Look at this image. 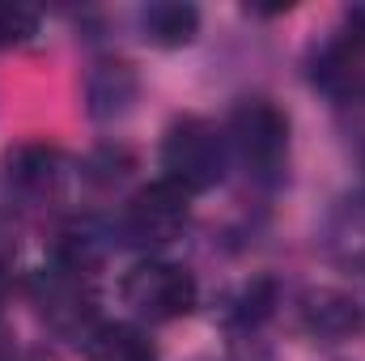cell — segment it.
Instances as JSON below:
<instances>
[{"instance_id":"12","label":"cell","mask_w":365,"mask_h":361,"mask_svg":"<svg viewBox=\"0 0 365 361\" xmlns=\"http://www.w3.org/2000/svg\"><path fill=\"white\" fill-rule=\"evenodd\" d=\"M38 34V13L26 4H0V47H21Z\"/></svg>"},{"instance_id":"6","label":"cell","mask_w":365,"mask_h":361,"mask_svg":"<svg viewBox=\"0 0 365 361\" xmlns=\"http://www.w3.org/2000/svg\"><path fill=\"white\" fill-rule=\"evenodd\" d=\"M4 183L13 191V200H21L26 208H43L51 204L64 183H68V162L60 149L51 145H17L9 158H4Z\"/></svg>"},{"instance_id":"11","label":"cell","mask_w":365,"mask_h":361,"mask_svg":"<svg viewBox=\"0 0 365 361\" xmlns=\"http://www.w3.org/2000/svg\"><path fill=\"white\" fill-rule=\"evenodd\" d=\"M86 361H158V349L136 323H98L86 336Z\"/></svg>"},{"instance_id":"13","label":"cell","mask_w":365,"mask_h":361,"mask_svg":"<svg viewBox=\"0 0 365 361\" xmlns=\"http://www.w3.org/2000/svg\"><path fill=\"white\" fill-rule=\"evenodd\" d=\"M336 247H340V255H344V260L365 264V208H353V213H349V221H344V230H340Z\"/></svg>"},{"instance_id":"5","label":"cell","mask_w":365,"mask_h":361,"mask_svg":"<svg viewBox=\"0 0 365 361\" xmlns=\"http://www.w3.org/2000/svg\"><path fill=\"white\" fill-rule=\"evenodd\" d=\"M34 306L43 315V323L60 336H90L93 315H98V289H93V272L77 268H56L34 276Z\"/></svg>"},{"instance_id":"14","label":"cell","mask_w":365,"mask_h":361,"mask_svg":"<svg viewBox=\"0 0 365 361\" xmlns=\"http://www.w3.org/2000/svg\"><path fill=\"white\" fill-rule=\"evenodd\" d=\"M344 39H353L357 47H365V4L349 9V34H344Z\"/></svg>"},{"instance_id":"2","label":"cell","mask_w":365,"mask_h":361,"mask_svg":"<svg viewBox=\"0 0 365 361\" xmlns=\"http://www.w3.org/2000/svg\"><path fill=\"white\" fill-rule=\"evenodd\" d=\"M230 153L264 183H276L289 166V115L272 98H242L225 123Z\"/></svg>"},{"instance_id":"10","label":"cell","mask_w":365,"mask_h":361,"mask_svg":"<svg viewBox=\"0 0 365 361\" xmlns=\"http://www.w3.org/2000/svg\"><path fill=\"white\" fill-rule=\"evenodd\" d=\"M140 34L153 47H187L200 34V9L182 0H153L140 9Z\"/></svg>"},{"instance_id":"4","label":"cell","mask_w":365,"mask_h":361,"mask_svg":"<svg viewBox=\"0 0 365 361\" xmlns=\"http://www.w3.org/2000/svg\"><path fill=\"white\" fill-rule=\"evenodd\" d=\"M191 221V195L175 187L170 179H158L149 187H140L123 208H119V221H115V238L128 243V247H140V251H153V247H166L175 243Z\"/></svg>"},{"instance_id":"8","label":"cell","mask_w":365,"mask_h":361,"mask_svg":"<svg viewBox=\"0 0 365 361\" xmlns=\"http://www.w3.org/2000/svg\"><path fill=\"white\" fill-rule=\"evenodd\" d=\"M140 98V77L128 60H98L86 77V111L93 119H123Z\"/></svg>"},{"instance_id":"7","label":"cell","mask_w":365,"mask_h":361,"mask_svg":"<svg viewBox=\"0 0 365 361\" xmlns=\"http://www.w3.org/2000/svg\"><path fill=\"white\" fill-rule=\"evenodd\" d=\"M297 327L310 336V340H323V345H340L349 336L361 332V310L349 293L340 289H310L297 306Z\"/></svg>"},{"instance_id":"1","label":"cell","mask_w":365,"mask_h":361,"mask_svg":"<svg viewBox=\"0 0 365 361\" xmlns=\"http://www.w3.org/2000/svg\"><path fill=\"white\" fill-rule=\"evenodd\" d=\"M230 166V141L217 123L200 119V115H182L166 128L162 141V179H170L175 187H182L187 195L208 191L225 179Z\"/></svg>"},{"instance_id":"3","label":"cell","mask_w":365,"mask_h":361,"mask_svg":"<svg viewBox=\"0 0 365 361\" xmlns=\"http://www.w3.org/2000/svg\"><path fill=\"white\" fill-rule=\"evenodd\" d=\"M119 298L145 323H175V319H187L195 310L200 285H195L191 268H182V264L140 260V264H132V268L123 272Z\"/></svg>"},{"instance_id":"9","label":"cell","mask_w":365,"mask_h":361,"mask_svg":"<svg viewBox=\"0 0 365 361\" xmlns=\"http://www.w3.org/2000/svg\"><path fill=\"white\" fill-rule=\"evenodd\" d=\"M314 86L340 102L361 98L365 93V47H357L353 39H340L331 47L319 51L314 60Z\"/></svg>"}]
</instances>
